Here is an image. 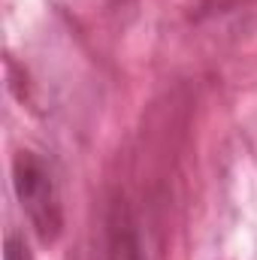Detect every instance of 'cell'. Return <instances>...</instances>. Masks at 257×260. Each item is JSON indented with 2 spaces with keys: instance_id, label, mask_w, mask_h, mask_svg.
Instances as JSON below:
<instances>
[{
  "instance_id": "cell-2",
  "label": "cell",
  "mask_w": 257,
  "mask_h": 260,
  "mask_svg": "<svg viewBox=\"0 0 257 260\" xmlns=\"http://www.w3.org/2000/svg\"><path fill=\"white\" fill-rule=\"evenodd\" d=\"M106 257L109 260H145L136 218L124 200H115L106 215Z\"/></svg>"
},
{
  "instance_id": "cell-1",
  "label": "cell",
  "mask_w": 257,
  "mask_h": 260,
  "mask_svg": "<svg viewBox=\"0 0 257 260\" xmlns=\"http://www.w3.org/2000/svg\"><path fill=\"white\" fill-rule=\"evenodd\" d=\"M12 185L34 233L43 242H55L64 227V209L46 160L34 151H18L12 160Z\"/></svg>"
},
{
  "instance_id": "cell-3",
  "label": "cell",
  "mask_w": 257,
  "mask_h": 260,
  "mask_svg": "<svg viewBox=\"0 0 257 260\" xmlns=\"http://www.w3.org/2000/svg\"><path fill=\"white\" fill-rule=\"evenodd\" d=\"M3 260H30L27 245H24L18 236H9V239H6V254H3Z\"/></svg>"
}]
</instances>
